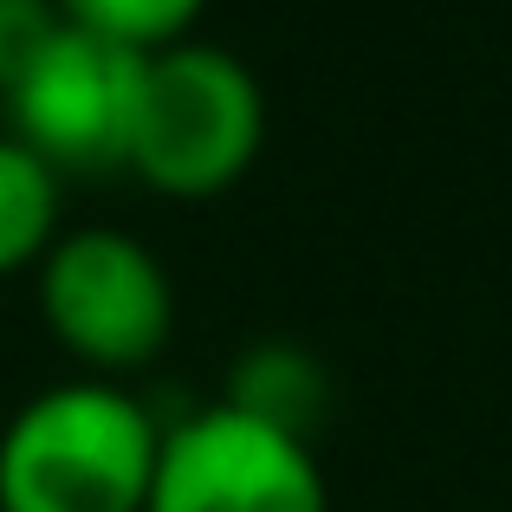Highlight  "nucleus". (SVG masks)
I'll use <instances>...</instances> for the list:
<instances>
[{
  "mask_svg": "<svg viewBox=\"0 0 512 512\" xmlns=\"http://www.w3.org/2000/svg\"><path fill=\"white\" fill-rule=\"evenodd\" d=\"M266 143L260 78L221 46H169L143 72L130 175L163 195L201 201L234 188Z\"/></svg>",
  "mask_w": 512,
  "mask_h": 512,
  "instance_id": "f03ea898",
  "label": "nucleus"
},
{
  "mask_svg": "<svg viewBox=\"0 0 512 512\" xmlns=\"http://www.w3.org/2000/svg\"><path fill=\"white\" fill-rule=\"evenodd\" d=\"M59 175L39 163L20 137H0V273L39 266L59 240Z\"/></svg>",
  "mask_w": 512,
  "mask_h": 512,
  "instance_id": "423d86ee",
  "label": "nucleus"
},
{
  "mask_svg": "<svg viewBox=\"0 0 512 512\" xmlns=\"http://www.w3.org/2000/svg\"><path fill=\"white\" fill-rule=\"evenodd\" d=\"M39 312L52 338L111 383L117 370H143L169 344L175 292L143 240L117 227H78L39 260Z\"/></svg>",
  "mask_w": 512,
  "mask_h": 512,
  "instance_id": "7ed1b4c3",
  "label": "nucleus"
},
{
  "mask_svg": "<svg viewBox=\"0 0 512 512\" xmlns=\"http://www.w3.org/2000/svg\"><path fill=\"white\" fill-rule=\"evenodd\" d=\"M143 512H331V493L305 435L214 402L163 428Z\"/></svg>",
  "mask_w": 512,
  "mask_h": 512,
  "instance_id": "20e7f679",
  "label": "nucleus"
},
{
  "mask_svg": "<svg viewBox=\"0 0 512 512\" xmlns=\"http://www.w3.org/2000/svg\"><path fill=\"white\" fill-rule=\"evenodd\" d=\"M150 59L124 52L111 39H91L65 26L46 46V59L20 78L7 98L13 137L39 156L52 175H111L130 169V137H137V104Z\"/></svg>",
  "mask_w": 512,
  "mask_h": 512,
  "instance_id": "39448f33",
  "label": "nucleus"
},
{
  "mask_svg": "<svg viewBox=\"0 0 512 512\" xmlns=\"http://www.w3.org/2000/svg\"><path fill=\"white\" fill-rule=\"evenodd\" d=\"M227 402L260 415V422H273V428H286V435L312 441V422L325 415V370L292 344H260L234 363Z\"/></svg>",
  "mask_w": 512,
  "mask_h": 512,
  "instance_id": "0eeeda50",
  "label": "nucleus"
},
{
  "mask_svg": "<svg viewBox=\"0 0 512 512\" xmlns=\"http://www.w3.org/2000/svg\"><path fill=\"white\" fill-rule=\"evenodd\" d=\"M201 7L208 0H59L65 26H78L91 39H111L124 52H143V59L182 46L188 26L201 20Z\"/></svg>",
  "mask_w": 512,
  "mask_h": 512,
  "instance_id": "6e6552de",
  "label": "nucleus"
},
{
  "mask_svg": "<svg viewBox=\"0 0 512 512\" xmlns=\"http://www.w3.org/2000/svg\"><path fill=\"white\" fill-rule=\"evenodd\" d=\"M59 33H65L59 0H0V98L20 91V78L46 59Z\"/></svg>",
  "mask_w": 512,
  "mask_h": 512,
  "instance_id": "1a4fd4ad",
  "label": "nucleus"
},
{
  "mask_svg": "<svg viewBox=\"0 0 512 512\" xmlns=\"http://www.w3.org/2000/svg\"><path fill=\"white\" fill-rule=\"evenodd\" d=\"M163 428L117 383H59L0 435V512H143Z\"/></svg>",
  "mask_w": 512,
  "mask_h": 512,
  "instance_id": "f257e3e1",
  "label": "nucleus"
}]
</instances>
